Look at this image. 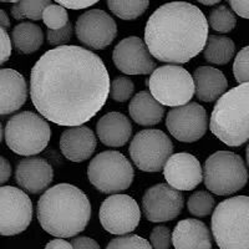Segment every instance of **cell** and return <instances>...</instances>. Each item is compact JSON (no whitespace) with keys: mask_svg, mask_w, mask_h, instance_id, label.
Returning <instances> with one entry per match:
<instances>
[{"mask_svg":"<svg viewBox=\"0 0 249 249\" xmlns=\"http://www.w3.org/2000/svg\"><path fill=\"white\" fill-rule=\"evenodd\" d=\"M110 88L105 62L81 46L51 49L31 69L33 105L57 126L74 127L90 121L105 106Z\"/></svg>","mask_w":249,"mask_h":249,"instance_id":"6da1fadb","label":"cell"},{"mask_svg":"<svg viewBox=\"0 0 249 249\" xmlns=\"http://www.w3.org/2000/svg\"><path fill=\"white\" fill-rule=\"evenodd\" d=\"M208 20L187 1L166 3L156 9L144 28L151 55L168 64H186L202 53L208 39Z\"/></svg>","mask_w":249,"mask_h":249,"instance_id":"7a4b0ae2","label":"cell"},{"mask_svg":"<svg viewBox=\"0 0 249 249\" xmlns=\"http://www.w3.org/2000/svg\"><path fill=\"white\" fill-rule=\"evenodd\" d=\"M36 214L45 232L57 238H71L88 227L91 204L85 192L70 183H59L43 193Z\"/></svg>","mask_w":249,"mask_h":249,"instance_id":"3957f363","label":"cell"},{"mask_svg":"<svg viewBox=\"0 0 249 249\" xmlns=\"http://www.w3.org/2000/svg\"><path fill=\"white\" fill-rule=\"evenodd\" d=\"M210 128L230 147H241L249 141V82L235 86L217 100Z\"/></svg>","mask_w":249,"mask_h":249,"instance_id":"277c9868","label":"cell"},{"mask_svg":"<svg viewBox=\"0 0 249 249\" xmlns=\"http://www.w3.org/2000/svg\"><path fill=\"white\" fill-rule=\"evenodd\" d=\"M212 234L221 249H249V197L221 202L212 213Z\"/></svg>","mask_w":249,"mask_h":249,"instance_id":"5b68a950","label":"cell"},{"mask_svg":"<svg viewBox=\"0 0 249 249\" xmlns=\"http://www.w3.org/2000/svg\"><path fill=\"white\" fill-rule=\"evenodd\" d=\"M4 136L13 152L31 157L45 150L50 141L51 128L48 121L40 115L23 111L9 120Z\"/></svg>","mask_w":249,"mask_h":249,"instance_id":"8992f818","label":"cell"},{"mask_svg":"<svg viewBox=\"0 0 249 249\" xmlns=\"http://www.w3.org/2000/svg\"><path fill=\"white\" fill-rule=\"evenodd\" d=\"M248 177L243 159L231 151H217L204 163V186L217 196L237 193L246 187Z\"/></svg>","mask_w":249,"mask_h":249,"instance_id":"52a82bcc","label":"cell"},{"mask_svg":"<svg viewBox=\"0 0 249 249\" xmlns=\"http://www.w3.org/2000/svg\"><path fill=\"white\" fill-rule=\"evenodd\" d=\"M90 183L101 193H119L130 188L135 178L132 164L117 151H104L91 160L88 167Z\"/></svg>","mask_w":249,"mask_h":249,"instance_id":"ba28073f","label":"cell"},{"mask_svg":"<svg viewBox=\"0 0 249 249\" xmlns=\"http://www.w3.org/2000/svg\"><path fill=\"white\" fill-rule=\"evenodd\" d=\"M150 92L163 106H183L195 96V80L190 71L178 65L155 69L147 80Z\"/></svg>","mask_w":249,"mask_h":249,"instance_id":"9c48e42d","label":"cell"},{"mask_svg":"<svg viewBox=\"0 0 249 249\" xmlns=\"http://www.w3.org/2000/svg\"><path fill=\"white\" fill-rule=\"evenodd\" d=\"M173 143L161 130H142L132 139L128 152L132 162L143 172H160L173 155Z\"/></svg>","mask_w":249,"mask_h":249,"instance_id":"30bf717a","label":"cell"},{"mask_svg":"<svg viewBox=\"0 0 249 249\" xmlns=\"http://www.w3.org/2000/svg\"><path fill=\"white\" fill-rule=\"evenodd\" d=\"M33 203L23 190L0 187V234L17 235L30 226Z\"/></svg>","mask_w":249,"mask_h":249,"instance_id":"8fae6325","label":"cell"},{"mask_svg":"<svg viewBox=\"0 0 249 249\" xmlns=\"http://www.w3.org/2000/svg\"><path fill=\"white\" fill-rule=\"evenodd\" d=\"M99 217L104 230L111 234L124 235L136 230L141 219V211L130 196L112 195L102 202Z\"/></svg>","mask_w":249,"mask_h":249,"instance_id":"7c38bea8","label":"cell"},{"mask_svg":"<svg viewBox=\"0 0 249 249\" xmlns=\"http://www.w3.org/2000/svg\"><path fill=\"white\" fill-rule=\"evenodd\" d=\"M166 127L177 141L192 143L206 135L208 116L206 108L197 102H188L168 112Z\"/></svg>","mask_w":249,"mask_h":249,"instance_id":"4fadbf2b","label":"cell"},{"mask_svg":"<svg viewBox=\"0 0 249 249\" xmlns=\"http://www.w3.org/2000/svg\"><path fill=\"white\" fill-rule=\"evenodd\" d=\"M75 34L88 48L104 50L117 36L116 21L101 9H91L77 18Z\"/></svg>","mask_w":249,"mask_h":249,"instance_id":"5bb4252c","label":"cell"},{"mask_svg":"<svg viewBox=\"0 0 249 249\" xmlns=\"http://www.w3.org/2000/svg\"><path fill=\"white\" fill-rule=\"evenodd\" d=\"M184 206V197L170 184L159 183L150 187L142 198L144 217L152 223L170 222L178 217Z\"/></svg>","mask_w":249,"mask_h":249,"instance_id":"9a60e30c","label":"cell"},{"mask_svg":"<svg viewBox=\"0 0 249 249\" xmlns=\"http://www.w3.org/2000/svg\"><path fill=\"white\" fill-rule=\"evenodd\" d=\"M113 64L126 75L152 74L156 68L147 45L137 36L122 39L112 53Z\"/></svg>","mask_w":249,"mask_h":249,"instance_id":"2e32d148","label":"cell"},{"mask_svg":"<svg viewBox=\"0 0 249 249\" xmlns=\"http://www.w3.org/2000/svg\"><path fill=\"white\" fill-rule=\"evenodd\" d=\"M164 179L177 191H192L203 179L202 164L196 156L187 152L175 153L163 167Z\"/></svg>","mask_w":249,"mask_h":249,"instance_id":"e0dca14e","label":"cell"},{"mask_svg":"<svg viewBox=\"0 0 249 249\" xmlns=\"http://www.w3.org/2000/svg\"><path fill=\"white\" fill-rule=\"evenodd\" d=\"M15 179L24 191L33 195L41 193L54 179V170L48 161L40 157H28L18 163Z\"/></svg>","mask_w":249,"mask_h":249,"instance_id":"ac0fdd59","label":"cell"},{"mask_svg":"<svg viewBox=\"0 0 249 249\" xmlns=\"http://www.w3.org/2000/svg\"><path fill=\"white\" fill-rule=\"evenodd\" d=\"M28 99V84L19 71L0 69V115L5 116L23 107Z\"/></svg>","mask_w":249,"mask_h":249,"instance_id":"d6986e66","label":"cell"},{"mask_svg":"<svg viewBox=\"0 0 249 249\" xmlns=\"http://www.w3.org/2000/svg\"><path fill=\"white\" fill-rule=\"evenodd\" d=\"M97 140L92 130L86 126H74L61 133L60 150L71 162H84L93 155Z\"/></svg>","mask_w":249,"mask_h":249,"instance_id":"ffe728a7","label":"cell"},{"mask_svg":"<svg viewBox=\"0 0 249 249\" xmlns=\"http://www.w3.org/2000/svg\"><path fill=\"white\" fill-rule=\"evenodd\" d=\"M172 244L175 249H212V234L203 222L187 218L175 227Z\"/></svg>","mask_w":249,"mask_h":249,"instance_id":"44dd1931","label":"cell"},{"mask_svg":"<svg viewBox=\"0 0 249 249\" xmlns=\"http://www.w3.org/2000/svg\"><path fill=\"white\" fill-rule=\"evenodd\" d=\"M96 133L105 146L122 147L132 136V124L124 113L108 112L97 122Z\"/></svg>","mask_w":249,"mask_h":249,"instance_id":"7402d4cb","label":"cell"},{"mask_svg":"<svg viewBox=\"0 0 249 249\" xmlns=\"http://www.w3.org/2000/svg\"><path fill=\"white\" fill-rule=\"evenodd\" d=\"M195 93L203 102H213L226 92L228 80L226 75L212 66H199L193 74Z\"/></svg>","mask_w":249,"mask_h":249,"instance_id":"603a6c76","label":"cell"},{"mask_svg":"<svg viewBox=\"0 0 249 249\" xmlns=\"http://www.w3.org/2000/svg\"><path fill=\"white\" fill-rule=\"evenodd\" d=\"M128 112L133 121L140 126H155L164 115V107L148 91H140L131 100Z\"/></svg>","mask_w":249,"mask_h":249,"instance_id":"cb8c5ba5","label":"cell"},{"mask_svg":"<svg viewBox=\"0 0 249 249\" xmlns=\"http://www.w3.org/2000/svg\"><path fill=\"white\" fill-rule=\"evenodd\" d=\"M13 45L21 54H33L44 43L43 29L33 23H20L13 29Z\"/></svg>","mask_w":249,"mask_h":249,"instance_id":"d4e9b609","label":"cell"},{"mask_svg":"<svg viewBox=\"0 0 249 249\" xmlns=\"http://www.w3.org/2000/svg\"><path fill=\"white\" fill-rule=\"evenodd\" d=\"M235 53V45L231 37L222 35H211L203 49L206 61L214 65H226L232 60Z\"/></svg>","mask_w":249,"mask_h":249,"instance_id":"484cf974","label":"cell"},{"mask_svg":"<svg viewBox=\"0 0 249 249\" xmlns=\"http://www.w3.org/2000/svg\"><path fill=\"white\" fill-rule=\"evenodd\" d=\"M150 0H107V6L113 15L122 20H135L146 13Z\"/></svg>","mask_w":249,"mask_h":249,"instance_id":"4316f807","label":"cell"},{"mask_svg":"<svg viewBox=\"0 0 249 249\" xmlns=\"http://www.w3.org/2000/svg\"><path fill=\"white\" fill-rule=\"evenodd\" d=\"M49 5H51V0H19L12 6V15L17 20L28 18L37 21L43 19L44 10Z\"/></svg>","mask_w":249,"mask_h":249,"instance_id":"83f0119b","label":"cell"},{"mask_svg":"<svg viewBox=\"0 0 249 249\" xmlns=\"http://www.w3.org/2000/svg\"><path fill=\"white\" fill-rule=\"evenodd\" d=\"M208 25L214 31L227 34V33H231L235 28L237 19H235V15L233 14L230 8H227L226 5H219L217 8L212 9V12L210 13Z\"/></svg>","mask_w":249,"mask_h":249,"instance_id":"f1b7e54d","label":"cell"},{"mask_svg":"<svg viewBox=\"0 0 249 249\" xmlns=\"http://www.w3.org/2000/svg\"><path fill=\"white\" fill-rule=\"evenodd\" d=\"M214 198L210 192L206 191H197L188 198L187 207L190 213L196 217H207L212 213L214 208Z\"/></svg>","mask_w":249,"mask_h":249,"instance_id":"f546056e","label":"cell"},{"mask_svg":"<svg viewBox=\"0 0 249 249\" xmlns=\"http://www.w3.org/2000/svg\"><path fill=\"white\" fill-rule=\"evenodd\" d=\"M43 21L50 30H59L70 23L66 8L61 5H54V4L49 5L44 10Z\"/></svg>","mask_w":249,"mask_h":249,"instance_id":"4dcf8cb0","label":"cell"},{"mask_svg":"<svg viewBox=\"0 0 249 249\" xmlns=\"http://www.w3.org/2000/svg\"><path fill=\"white\" fill-rule=\"evenodd\" d=\"M135 91V85L132 80L126 76H119L113 79L110 88V95L113 101L124 102L132 96Z\"/></svg>","mask_w":249,"mask_h":249,"instance_id":"1f68e13d","label":"cell"},{"mask_svg":"<svg viewBox=\"0 0 249 249\" xmlns=\"http://www.w3.org/2000/svg\"><path fill=\"white\" fill-rule=\"evenodd\" d=\"M106 249H152V246L144 238L132 234L113 238Z\"/></svg>","mask_w":249,"mask_h":249,"instance_id":"d6a6232c","label":"cell"},{"mask_svg":"<svg viewBox=\"0 0 249 249\" xmlns=\"http://www.w3.org/2000/svg\"><path fill=\"white\" fill-rule=\"evenodd\" d=\"M233 75L237 82H249V46L242 49L233 62Z\"/></svg>","mask_w":249,"mask_h":249,"instance_id":"836d02e7","label":"cell"},{"mask_svg":"<svg viewBox=\"0 0 249 249\" xmlns=\"http://www.w3.org/2000/svg\"><path fill=\"white\" fill-rule=\"evenodd\" d=\"M172 242V234L170 228L164 226H157L150 234V243L153 249H168Z\"/></svg>","mask_w":249,"mask_h":249,"instance_id":"e575fe53","label":"cell"},{"mask_svg":"<svg viewBox=\"0 0 249 249\" xmlns=\"http://www.w3.org/2000/svg\"><path fill=\"white\" fill-rule=\"evenodd\" d=\"M71 35H72V25L70 23L64 26V28L59 29V30H50V29H48V33H46L49 44L55 45L56 48L68 44L71 39Z\"/></svg>","mask_w":249,"mask_h":249,"instance_id":"d590c367","label":"cell"},{"mask_svg":"<svg viewBox=\"0 0 249 249\" xmlns=\"http://www.w3.org/2000/svg\"><path fill=\"white\" fill-rule=\"evenodd\" d=\"M12 55V40L5 29L0 26V65L8 61Z\"/></svg>","mask_w":249,"mask_h":249,"instance_id":"8d00e7d4","label":"cell"},{"mask_svg":"<svg viewBox=\"0 0 249 249\" xmlns=\"http://www.w3.org/2000/svg\"><path fill=\"white\" fill-rule=\"evenodd\" d=\"M59 5L64 8L72 9V10H80V9H86L99 3L100 0H55Z\"/></svg>","mask_w":249,"mask_h":249,"instance_id":"74e56055","label":"cell"},{"mask_svg":"<svg viewBox=\"0 0 249 249\" xmlns=\"http://www.w3.org/2000/svg\"><path fill=\"white\" fill-rule=\"evenodd\" d=\"M228 3L235 14L249 19V0H228Z\"/></svg>","mask_w":249,"mask_h":249,"instance_id":"f35d334b","label":"cell"},{"mask_svg":"<svg viewBox=\"0 0 249 249\" xmlns=\"http://www.w3.org/2000/svg\"><path fill=\"white\" fill-rule=\"evenodd\" d=\"M74 249H101L99 243L89 237H76L71 242Z\"/></svg>","mask_w":249,"mask_h":249,"instance_id":"ab89813d","label":"cell"},{"mask_svg":"<svg viewBox=\"0 0 249 249\" xmlns=\"http://www.w3.org/2000/svg\"><path fill=\"white\" fill-rule=\"evenodd\" d=\"M12 176V166H10V162L5 159V157H1L0 156V184H4L9 181Z\"/></svg>","mask_w":249,"mask_h":249,"instance_id":"60d3db41","label":"cell"},{"mask_svg":"<svg viewBox=\"0 0 249 249\" xmlns=\"http://www.w3.org/2000/svg\"><path fill=\"white\" fill-rule=\"evenodd\" d=\"M45 249H74V247L69 242L64 241L62 238H59V239H54V241L49 242L46 244Z\"/></svg>","mask_w":249,"mask_h":249,"instance_id":"b9f144b4","label":"cell"},{"mask_svg":"<svg viewBox=\"0 0 249 249\" xmlns=\"http://www.w3.org/2000/svg\"><path fill=\"white\" fill-rule=\"evenodd\" d=\"M0 26L5 30L10 28V19H9L8 14L1 9H0Z\"/></svg>","mask_w":249,"mask_h":249,"instance_id":"7bdbcfd3","label":"cell"},{"mask_svg":"<svg viewBox=\"0 0 249 249\" xmlns=\"http://www.w3.org/2000/svg\"><path fill=\"white\" fill-rule=\"evenodd\" d=\"M198 3L203 4L206 6H211V5H215V4L221 3L222 0H197Z\"/></svg>","mask_w":249,"mask_h":249,"instance_id":"ee69618b","label":"cell"},{"mask_svg":"<svg viewBox=\"0 0 249 249\" xmlns=\"http://www.w3.org/2000/svg\"><path fill=\"white\" fill-rule=\"evenodd\" d=\"M3 136H4V131H3V126L0 124V143L3 141Z\"/></svg>","mask_w":249,"mask_h":249,"instance_id":"f6af8a7d","label":"cell"},{"mask_svg":"<svg viewBox=\"0 0 249 249\" xmlns=\"http://www.w3.org/2000/svg\"><path fill=\"white\" fill-rule=\"evenodd\" d=\"M0 1H3V3H13V4H17L19 0H0Z\"/></svg>","mask_w":249,"mask_h":249,"instance_id":"bcb514c9","label":"cell"},{"mask_svg":"<svg viewBox=\"0 0 249 249\" xmlns=\"http://www.w3.org/2000/svg\"><path fill=\"white\" fill-rule=\"evenodd\" d=\"M247 163H248V167H249V144H248V147H247Z\"/></svg>","mask_w":249,"mask_h":249,"instance_id":"7dc6e473","label":"cell"}]
</instances>
